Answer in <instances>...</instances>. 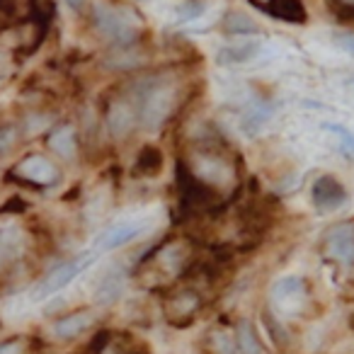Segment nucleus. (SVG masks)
I'll return each instance as SVG.
<instances>
[{
    "instance_id": "25",
    "label": "nucleus",
    "mask_w": 354,
    "mask_h": 354,
    "mask_svg": "<svg viewBox=\"0 0 354 354\" xmlns=\"http://www.w3.org/2000/svg\"><path fill=\"white\" fill-rule=\"evenodd\" d=\"M337 44L342 46V49H347V51H352V54H354V35H342V37H337Z\"/></svg>"
},
{
    "instance_id": "6",
    "label": "nucleus",
    "mask_w": 354,
    "mask_h": 354,
    "mask_svg": "<svg viewBox=\"0 0 354 354\" xmlns=\"http://www.w3.org/2000/svg\"><path fill=\"white\" fill-rule=\"evenodd\" d=\"M323 252L328 260L337 265H354V226L352 223H337L325 233Z\"/></svg>"
},
{
    "instance_id": "13",
    "label": "nucleus",
    "mask_w": 354,
    "mask_h": 354,
    "mask_svg": "<svg viewBox=\"0 0 354 354\" xmlns=\"http://www.w3.org/2000/svg\"><path fill=\"white\" fill-rule=\"evenodd\" d=\"M133 175L138 177H156L162 170V153L156 146H143L133 160Z\"/></svg>"
},
{
    "instance_id": "20",
    "label": "nucleus",
    "mask_w": 354,
    "mask_h": 354,
    "mask_svg": "<svg viewBox=\"0 0 354 354\" xmlns=\"http://www.w3.org/2000/svg\"><path fill=\"white\" fill-rule=\"evenodd\" d=\"M226 32H231V35H257L260 27H257L248 15H243V12H228Z\"/></svg>"
},
{
    "instance_id": "12",
    "label": "nucleus",
    "mask_w": 354,
    "mask_h": 354,
    "mask_svg": "<svg viewBox=\"0 0 354 354\" xmlns=\"http://www.w3.org/2000/svg\"><path fill=\"white\" fill-rule=\"evenodd\" d=\"M95 325V318L88 313V310H80V313H71L66 318L56 320L54 323V335L61 339H71V337H78L80 333L90 330Z\"/></svg>"
},
{
    "instance_id": "9",
    "label": "nucleus",
    "mask_w": 354,
    "mask_h": 354,
    "mask_svg": "<svg viewBox=\"0 0 354 354\" xmlns=\"http://www.w3.org/2000/svg\"><path fill=\"white\" fill-rule=\"evenodd\" d=\"M37 12V0H0V32L25 25Z\"/></svg>"
},
{
    "instance_id": "23",
    "label": "nucleus",
    "mask_w": 354,
    "mask_h": 354,
    "mask_svg": "<svg viewBox=\"0 0 354 354\" xmlns=\"http://www.w3.org/2000/svg\"><path fill=\"white\" fill-rule=\"evenodd\" d=\"M330 6L335 8L339 17L344 20H354V0H330Z\"/></svg>"
},
{
    "instance_id": "15",
    "label": "nucleus",
    "mask_w": 354,
    "mask_h": 354,
    "mask_svg": "<svg viewBox=\"0 0 354 354\" xmlns=\"http://www.w3.org/2000/svg\"><path fill=\"white\" fill-rule=\"evenodd\" d=\"M260 51V44L257 41H236V44L223 46L216 54V61L223 66L228 64H245V61L255 59V54Z\"/></svg>"
},
{
    "instance_id": "7",
    "label": "nucleus",
    "mask_w": 354,
    "mask_h": 354,
    "mask_svg": "<svg viewBox=\"0 0 354 354\" xmlns=\"http://www.w3.org/2000/svg\"><path fill=\"white\" fill-rule=\"evenodd\" d=\"M310 197H313L315 209H320V212H337L347 204V189L337 177L320 175L313 183Z\"/></svg>"
},
{
    "instance_id": "16",
    "label": "nucleus",
    "mask_w": 354,
    "mask_h": 354,
    "mask_svg": "<svg viewBox=\"0 0 354 354\" xmlns=\"http://www.w3.org/2000/svg\"><path fill=\"white\" fill-rule=\"evenodd\" d=\"M272 294H274V301L279 306H289L291 301L304 294V279H299V277H284V279H279L274 284Z\"/></svg>"
},
{
    "instance_id": "3",
    "label": "nucleus",
    "mask_w": 354,
    "mask_h": 354,
    "mask_svg": "<svg viewBox=\"0 0 354 354\" xmlns=\"http://www.w3.org/2000/svg\"><path fill=\"white\" fill-rule=\"evenodd\" d=\"M97 260V252L90 248L88 252H80V255H75L73 260L64 262V265L54 267V270L49 272V274L44 277V279L39 281V284L35 286V296L37 299H46V296H54L59 294L61 289H66V286L71 284V281L75 279V277L80 274V272L88 270L93 262Z\"/></svg>"
},
{
    "instance_id": "17",
    "label": "nucleus",
    "mask_w": 354,
    "mask_h": 354,
    "mask_svg": "<svg viewBox=\"0 0 354 354\" xmlns=\"http://www.w3.org/2000/svg\"><path fill=\"white\" fill-rule=\"evenodd\" d=\"M49 146L59 153L61 158H73L75 153V131L71 127H61L51 133Z\"/></svg>"
},
{
    "instance_id": "4",
    "label": "nucleus",
    "mask_w": 354,
    "mask_h": 354,
    "mask_svg": "<svg viewBox=\"0 0 354 354\" xmlns=\"http://www.w3.org/2000/svg\"><path fill=\"white\" fill-rule=\"evenodd\" d=\"M146 231H148V223L138 221V218H136V221H119V223H114V226L104 228V231L95 238L93 250L97 252V255H100V252L119 250V248L133 243L138 236H143Z\"/></svg>"
},
{
    "instance_id": "18",
    "label": "nucleus",
    "mask_w": 354,
    "mask_h": 354,
    "mask_svg": "<svg viewBox=\"0 0 354 354\" xmlns=\"http://www.w3.org/2000/svg\"><path fill=\"white\" fill-rule=\"evenodd\" d=\"M124 289V277L119 274V272H109L107 277H104L102 281H100L97 286V299L102 301V304H107V301H114L119 294H122Z\"/></svg>"
},
{
    "instance_id": "26",
    "label": "nucleus",
    "mask_w": 354,
    "mask_h": 354,
    "mask_svg": "<svg viewBox=\"0 0 354 354\" xmlns=\"http://www.w3.org/2000/svg\"><path fill=\"white\" fill-rule=\"evenodd\" d=\"M66 3H68L71 8H75V10H80V8L85 6V0H66Z\"/></svg>"
},
{
    "instance_id": "22",
    "label": "nucleus",
    "mask_w": 354,
    "mask_h": 354,
    "mask_svg": "<svg viewBox=\"0 0 354 354\" xmlns=\"http://www.w3.org/2000/svg\"><path fill=\"white\" fill-rule=\"evenodd\" d=\"M15 143H17V127L3 124V127H0V156L10 153L12 148H15Z\"/></svg>"
},
{
    "instance_id": "21",
    "label": "nucleus",
    "mask_w": 354,
    "mask_h": 354,
    "mask_svg": "<svg viewBox=\"0 0 354 354\" xmlns=\"http://www.w3.org/2000/svg\"><path fill=\"white\" fill-rule=\"evenodd\" d=\"M325 129L337 136V143H339V148H342L344 156L354 158V131H349V129L342 127V124H325Z\"/></svg>"
},
{
    "instance_id": "14",
    "label": "nucleus",
    "mask_w": 354,
    "mask_h": 354,
    "mask_svg": "<svg viewBox=\"0 0 354 354\" xmlns=\"http://www.w3.org/2000/svg\"><path fill=\"white\" fill-rule=\"evenodd\" d=\"M199 296L194 294V291H180V294H172V299L167 301V315L170 318H194V313H197L199 308Z\"/></svg>"
},
{
    "instance_id": "24",
    "label": "nucleus",
    "mask_w": 354,
    "mask_h": 354,
    "mask_svg": "<svg viewBox=\"0 0 354 354\" xmlns=\"http://www.w3.org/2000/svg\"><path fill=\"white\" fill-rule=\"evenodd\" d=\"M22 342L20 339H8V342L0 344V354H20Z\"/></svg>"
},
{
    "instance_id": "10",
    "label": "nucleus",
    "mask_w": 354,
    "mask_h": 354,
    "mask_svg": "<svg viewBox=\"0 0 354 354\" xmlns=\"http://www.w3.org/2000/svg\"><path fill=\"white\" fill-rule=\"evenodd\" d=\"M25 252V236L17 226H0V270Z\"/></svg>"
},
{
    "instance_id": "5",
    "label": "nucleus",
    "mask_w": 354,
    "mask_h": 354,
    "mask_svg": "<svg viewBox=\"0 0 354 354\" xmlns=\"http://www.w3.org/2000/svg\"><path fill=\"white\" fill-rule=\"evenodd\" d=\"M12 175H15L17 180H22V183L35 185V187H49V185H54L56 180H59V170H56L54 162L44 156H37V153L35 156L22 158V160L12 167Z\"/></svg>"
},
{
    "instance_id": "1",
    "label": "nucleus",
    "mask_w": 354,
    "mask_h": 354,
    "mask_svg": "<svg viewBox=\"0 0 354 354\" xmlns=\"http://www.w3.org/2000/svg\"><path fill=\"white\" fill-rule=\"evenodd\" d=\"M133 104H136L138 124L143 129H160L172 114L177 102V85L170 78H148L133 88Z\"/></svg>"
},
{
    "instance_id": "2",
    "label": "nucleus",
    "mask_w": 354,
    "mask_h": 354,
    "mask_svg": "<svg viewBox=\"0 0 354 354\" xmlns=\"http://www.w3.org/2000/svg\"><path fill=\"white\" fill-rule=\"evenodd\" d=\"M93 20H95V30L117 46L136 44L138 35H141V25L133 17V12L124 10V8L97 6L93 10Z\"/></svg>"
},
{
    "instance_id": "8",
    "label": "nucleus",
    "mask_w": 354,
    "mask_h": 354,
    "mask_svg": "<svg viewBox=\"0 0 354 354\" xmlns=\"http://www.w3.org/2000/svg\"><path fill=\"white\" fill-rule=\"evenodd\" d=\"M138 122V114H136V104H133L131 97H119L109 104L107 109V127H109V133L114 138H124L129 136L133 127Z\"/></svg>"
},
{
    "instance_id": "11",
    "label": "nucleus",
    "mask_w": 354,
    "mask_h": 354,
    "mask_svg": "<svg viewBox=\"0 0 354 354\" xmlns=\"http://www.w3.org/2000/svg\"><path fill=\"white\" fill-rule=\"evenodd\" d=\"M265 10L270 12L274 20L289 22V25H304L308 20L304 0H267Z\"/></svg>"
},
{
    "instance_id": "19",
    "label": "nucleus",
    "mask_w": 354,
    "mask_h": 354,
    "mask_svg": "<svg viewBox=\"0 0 354 354\" xmlns=\"http://www.w3.org/2000/svg\"><path fill=\"white\" fill-rule=\"evenodd\" d=\"M238 352L241 354H262V344L257 339L250 323H241L238 328Z\"/></svg>"
}]
</instances>
